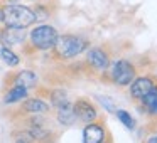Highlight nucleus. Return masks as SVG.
I'll list each match as a JSON object with an SVG mask.
<instances>
[{"label": "nucleus", "mask_w": 157, "mask_h": 143, "mask_svg": "<svg viewBox=\"0 0 157 143\" xmlns=\"http://www.w3.org/2000/svg\"><path fill=\"white\" fill-rule=\"evenodd\" d=\"M142 143H157V131L149 133V136L145 140H142Z\"/></svg>", "instance_id": "21"}, {"label": "nucleus", "mask_w": 157, "mask_h": 143, "mask_svg": "<svg viewBox=\"0 0 157 143\" xmlns=\"http://www.w3.org/2000/svg\"><path fill=\"white\" fill-rule=\"evenodd\" d=\"M2 4H34V2H39V0H0Z\"/></svg>", "instance_id": "20"}, {"label": "nucleus", "mask_w": 157, "mask_h": 143, "mask_svg": "<svg viewBox=\"0 0 157 143\" xmlns=\"http://www.w3.org/2000/svg\"><path fill=\"white\" fill-rule=\"evenodd\" d=\"M147 131H149V133L157 131V118H152V121L147 125Z\"/></svg>", "instance_id": "22"}, {"label": "nucleus", "mask_w": 157, "mask_h": 143, "mask_svg": "<svg viewBox=\"0 0 157 143\" xmlns=\"http://www.w3.org/2000/svg\"><path fill=\"white\" fill-rule=\"evenodd\" d=\"M5 81L9 82V86H22V88H25V89H34L39 82V78L34 71L24 69V71L14 72L12 76H7Z\"/></svg>", "instance_id": "10"}, {"label": "nucleus", "mask_w": 157, "mask_h": 143, "mask_svg": "<svg viewBox=\"0 0 157 143\" xmlns=\"http://www.w3.org/2000/svg\"><path fill=\"white\" fill-rule=\"evenodd\" d=\"M27 41V32L25 29H19V27H9L4 25L0 27V44L4 47H15V46H24Z\"/></svg>", "instance_id": "9"}, {"label": "nucleus", "mask_w": 157, "mask_h": 143, "mask_svg": "<svg viewBox=\"0 0 157 143\" xmlns=\"http://www.w3.org/2000/svg\"><path fill=\"white\" fill-rule=\"evenodd\" d=\"M112 62V56H110L108 49L103 46H96V47L88 49L86 52V62L85 64L90 68L93 72H106Z\"/></svg>", "instance_id": "6"}, {"label": "nucleus", "mask_w": 157, "mask_h": 143, "mask_svg": "<svg viewBox=\"0 0 157 143\" xmlns=\"http://www.w3.org/2000/svg\"><path fill=\"white\" fill-rule=\"evenodd\" d=\"M154 118H157V109H155V116H154Z\"/></svg>", "instance_id": "24"}, {"label": "nucleus", "mask_w": 157, "mask_h": 143, "mask_svg": "<svg viewBox=\"0 0 157 143\" xmlns=\"http://www.w3.org/2000/svg\"><path fill=\"white\" fill-rule=\"evenodd\" d=\"M27 96H29V89L22 88V86H9L4 94V103L5 105H15V103L24 101Z\"/></svg>", "instance_id": "14"}, {"label": "nucleus", "mask_w": 157, "mask_h": 143, "mask_svg": "<svg viewBox=\"0 0 157 143\" xmlns=\"http://www.w3.org/2000/svg\"><path fill=\"white\" fill-rule=\"evenodd\" d=\"M112 135L105 125V119L100 116L91 123H86L83 128V143H110Z\"/></svg>", "instance_id": "5"}, {"label": "nucleus", "mask_w": 157, "mask_h": 143, "mask_svg": "<svg viewBox=\"0 0 157 143\" xmlns=\"http://www.w3.org/2000/svg\"><path fill=\"white\" fill-rule=\"evenodd\" d=\"M59 32L56 31V27L49 24H39L36 27L31 29V32H27V44L25 49L31 47V52H46L51 51L56 44Z\"/></svg>", "instance_id": "3"}, {"label": "nucleus", "mask_w": 157, "mask_h": 143, "mask_svg": "<svg viewBox=\"0 0 157 143\" xmlns=\"http://www.w3.org/2000/svg\"><path fill=\"white\" fill-rule=\"evenodd\" d=\"M14 143H34V141H32L31 136H29L27 133H25L24 130H22V131L19 133V136L15 138V141H14Z\"/></svg>", "instance_id": "19"}, {"label": "nucleus", "mask_w": 157, "mask_h": 143, "mask_svg": "<svg viewBox=\"0 0 157 143\" xmlns=\"http://www.w3.org/2000/svg\"><path fill=\"white\" fill-rule=\"evenodd\" d=\"M56 119H58L59 125H63V126H73L78 121L71 101L63 105V106H59V108H56Z\"/></svg>", "instance_id": "12"}, {"label": "nucleus", "mask_w": 157, "mask_h": 143, "mask_svg": "<svg viewBox=\"0 0 157 143\" xmlns=\"http://www.w3.org/2000/svg\"><path fill=\"white\" fill-rule=\"evenodd\" d=\"M137 103H140L142 109L147 113L149 118H154V116H155V109H157V84L154 86L147 94H144Z\"/></svg>", "instance_id": "13"}, {"label": "nucleus", "mask_w": 157, "mask_h": 143, "mask_svg": "<svg viewBox=\"0 0 157 143\" xmlns=\"http://www.w3.org/2000/svg\"><path fill=\"white\" fill-rule=\"evenodd\" d=\"M49 101L54 108H59V106L69 103V96H68V91L64 88H54L51 93H49Z\"/></svg>", "instance_id": "15"}, {"label": "nucleus", "mask_w": 157, "mask_h": 143, "mask_svg": "<svg viewBox=\"0 0 157 143\" xmlns=\"http://www.w3.org/2000/svg\"><path fill=\"white\" fill-rule=\"evenodd\" d=\"M155 84H157V76H155V74H142V76H137V78L128 84V86H130V89H128L130 98H132L133 101H139V99L142 98L144 94H147V93H149Z\"/></svg>", "instance_id": "8"}, {"label": "nucleus", "mask_w": 157, "mask_h": 143, "mask_svg": "<svg viewBox=\"0 0 157 143\" xmlns=\"http://www.w3.org/2000/svg\"><path fill=\"white\" fill-rule=\"evenodd\" d=\"M0 24H2V2H0Z\"/></svg>", "instance_id": "23"}, {"label": "nucleus", "mask_w": 157, "mask_h": 143, "mask_svg": "<svg viewBox=\"0 0 157 143\" xmlns=\"http://www.w3.org/2000/svg\"><path fill=\"white\" fill-rule=\"evenodd\" d=\"M2 24L9 27L27 29L37 24L32 7L24 4H2Z\"/></svg>", "instance_id": "2"}, {"label": "nucleus", "mask_w": 157, "mask_h": 143, "mask_svg": "<svg viewBox=\"0 0 157 143\" xmlns=\"http://www.w3.org/2000/svg\"><path fill=\"white\" fill-rule=\"evenodd\" d=\"M73 109H75L76 119L81 121V123H85V125L100 118V113H98V109H96L95 103H93L90 98H85V96L76 98L75 101H73Z\"/></svg>", "instance_id": "7"}, {"label": "nucleus", "mask_w": 157, "mask_h": 143, "mask_svg": "<svg viewBox=\"0 0 157 143\" xmlns=\"http://www.w3.org/2000/svg\"><path fill=\"white\" fill-rule=\"evenodd\" d=\"M88 47H90V41L81 37V35L59 34L51 52H52V57L58 59V61H69V59L78 57L79 54H83Z\"/></svg>", "instance_id": "1"}, {"label": "nucleus", "mask_w": 157, "mask_h": 143, "mask_svg": "<svg viewBox=\"0 0 157 143\" xmlns=\"http://www.w3.org/2000/svg\"><path fill=\"white\" fill-rule=\"evenodd\" d=\"M98 99H100V105H101L106 111L115 113L117 109H118L117 105H115V101H113V98H110V96H98Z\"/></svg>", "instance_id": "18"}, {"label": "nucleus", "mask_w": 157, "mask_h": 143, "mask_svg": "<svg viewBox=\"0 0 157 143\" xmlns=\"http://www.w3.org/2000/svg\"><path fill=\"white\" fill-rule=\"evenodd\" d=\"M0 59H2L9 68H17V66L21 64V57H19L12 49L4 47V46L0 47Z\"/></svg>", "instance_id": "16"}, {"label": "nucleus", "mask_w": 157, "mask_h": 143, "mask_svg": "<svg viewBox=\"0 0 157 143\" xmlns=\"http://www.w3.org/2000/svg\"><path fill=\"white\" fill-rule=\"evenodd\" d=\"M51 106L41 98H25L21 105V113H27V115H46L49 113Z\"/></svg>", "instance_id": "11"}, {"label": "nucleus", "mask_w": 157, "mask_h": 143, "mask_svg": "<svg viewBox=\"0 0 157 143\" xmlns=\"http://www.w3.org/2000/svg\"><path fill=\"white\" fill-rule=\"evenodd\" d=\"M115 115H117V118L125 125V128H128V130L135 128V119L132 118V115H130L128 111H125V109H117Z\"/></svg>", "instance_id": "17"}, {"label": "nucleus", "mask_w": 157, "mask_h": 143, "mask_svg": "<svg viewBox=\"0 0 157 143\" xmlns=\"http://www.w3.org/2000/svg\"><path fill=\"white\" fill-rule=\"evenodd\" d=\"M106 74L108 76V82L120 86V88H125L128 86L133 79L139 74V69H137L135 62L128 61V59H118V61H112L110 62V68L106 69Z\"/></svg>", "instance_id": "4"}]
</instances>
